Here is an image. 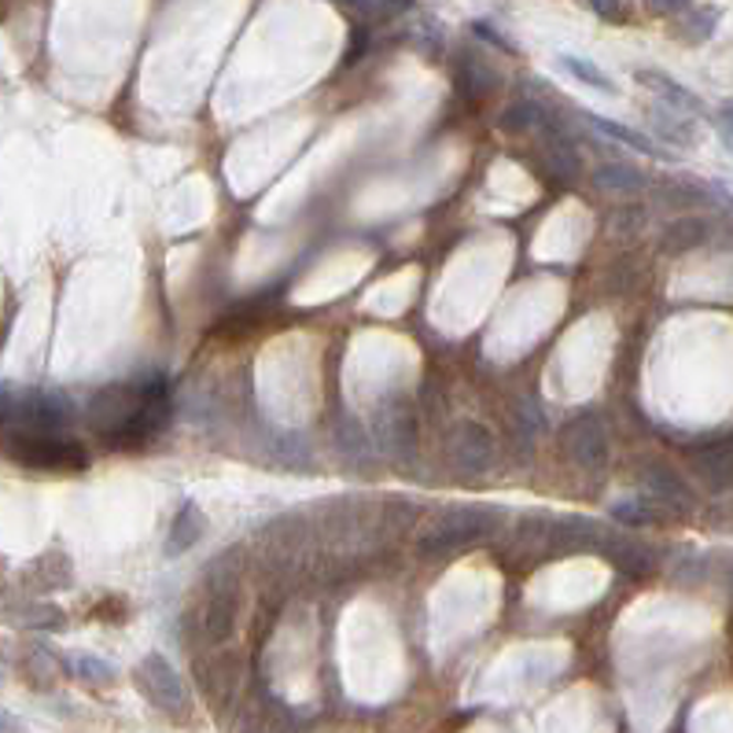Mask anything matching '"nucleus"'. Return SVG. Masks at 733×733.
<instances>
[{
  "label": "nucleus",
  "instance_id": "obj_1",
  "mask_svg": "<svg viewBox=\"0 0 733 733\" xmlns=\"http://www.w3.org/2000/svg\"><path fill=\"white\" fill-rule=\"evenodd\" d=\"M506 528V512L495 506H454L432 517V523L417 534V545L413 553L428 564H439L446 556L461 553L465 545L484 542L490 534H498Z\"/></svg>",
  "mask_w": 733,
  "mask_h": 733
},
{
  "label": "nucleus",
  "instance_id": "obj_2",
  "mask_svg": "<svg viewBox=\"0 0 733 733\" xmlns=\"http://www.w3.org/2000/svg\"><path fill=\"white\" fill-rule=\"evenodd\" d=\"M0 450L26 472H85L89 450L63 432H0Z\"/></svg>",
  "mask_w": 733,
  "mask_h": 733
},
{
  "label": "nucleus",
  "instance_id": "obj_3",
  "mask_svg": "<svg viewBox=\"0 0 733 733\" xmlns=\"http://www.w3.org/2000/svg\"><path fill=\"white\" fill-rule=\"evenodd\" d=\"M173 417V399H170V384L162 376H148L140 380V402L134 421L126 424L123 435L107 446V450H140V446L156 443L167 424Z\"/></svg>",
  "mask_w": 733,
  "mask_h": 733
},
{
  "label": "nucleus",
  "instance_id": "obj_4",
  "mask_svg": "<svg viewBox=\"0 0 733 733\" xmlns=\"http://www.w3.org/2000/svg\"><path fill=\"white\" fill-rule=\"evenodd\" d=\"M134 682H137L140 693H145L148 704L159 708L162 715H170L178 722L192 715V697H189L181 674L173 671V663L167 660V656L148 652L145 660L134 667Z\"/></svg>",
  "mask_w": 733,
  "mask_h": 733
},
{
  "label": "nucleus",
  "instance_id": "obj_5",
  "mask_svg": "<svg viewBox=\"0 0 733 733\" xmlns=\"http://www.w3.org/2000/svg\"><path fill=\"white\" fill-rule=\"evenodd\" d=\"M446 457H450L454 472L484 476L498 461V443H495V435L484 428V424L465 421V424H457V428H450V435H446Z\"/></svg>",
  "mask_w": 733,
  "mask_h": 733
},
{
  "label": "nucleus",
  "instance_id": "obj_6",
  "mask_svg": "<svg viewBox=\"0 0 733 733\" xmlns=\"http://www.w3.org/2000/svg\"><path fill=\"white\" fill-rule=\"evenodd\" d=\"M564 450L572 457V465L586 476H605L608 468V435L605 424L589 413H578L564 424Z\"/></svg>",
  "mask_w": 733,
  "mask_h": 733
},
{
  "label": "nucleus",
  "instance_id": "obj_7",
  "mask_svg": "<svg viewBox=\"0 0 733 733\" xmlns=\"http://www.w3.org/2000/svg\"><path fill=\"white\" fill-rule=\"evenodd\" d=\"M638 490L641 498L656 501L660 509H667L674 517V512H689L693 509V490H689V484L682 476L674 472L671 465L663 461H641L638 465Z\"/></svg>",
  "mask_w": 733,
  "mask_h": 733
},
{
  "label": "nucleus",
  "instance_id": "obj_8",
  "mask_svg": "<svg viewBox=\"0 0 733 733\" xmlns=\"http://www.w3.org/2000/svg\"><path fill=\"white\" fill-rule=\"evenodd\" d=\"M376 432H380V446H384V454L395 457V461H406V457L417 450V417H413L410 402L391 399L387 406H380Z\"/></svg>",
  "mask_w": 733,
  "mask_h": 733
},
{
  "label": "nucleus",
  "instance_id": "obj_9",
  "mask_svg": "<svg viewBox=\"0 0 733 733\" xmlns=\"http://www.w3.org/2000/svg\"><path fill=\"white\" fill-rule=\"evenodd\" d=\"M634 78H638V85H645V89H649L663 107H674V111H682V115H689V118H700V115L708 111V104L700 100V96L689 89V85L674 82L671 74L641 67V71H634Z\"/></svg>",
  "mask_w": 733,
  "mask_h": 733
},
{
  "label": "nucleus",
  "instance_id": "obj_10",
  "mask_svg": "<svg viewBox=\"0 0 733 733\" xmlns=\"http://www.w3.org/2000/svg\"><path fill=\"white\" fill-rule=\"evenodd\" d=\"M689 468L700 484H708L711 490H726L733 487V443H711V446H697L689 454Z\"/></svg>",
  "mask_w": 733,
  "mask_h": 733
},
{
  "label": "nucleus",
  "instance_id": "obj_11",
  "mask_svg": "<svg viewBox=\"0 0 733 733\" xmlns=\"http://www.w3.org/2000/svg\"><path fill=\"white\" fill-rule=\"evenodd\" d=\"M601 553L608 556L612 564L619 567V572H627V575H649L652 567H656V550L652 545H645V542H638V539H630V534H605V545H601Z\"/></svg>",
  "mask_w": 733,
  "mask_h": 733
},
{
  "label": "nucleus",
  "instance_id": "obj_12",
  "mask_svg": "<svg viewBox=\"0 0 733 733\" xmlns=\"http://www.w3.org/2000/svg\"><path fill=\"white\" fill-rule=\"evenodd\" d=\"M71 578H74L71 556L60 553V550H49L23 572V586L34 589V594H52V589L71 586Z\"/></svg>",
  "mask_w": 733,
  "mask_h": 733
},
{
  "label": "nucleus",
  "instance_id": "obj_13",
  "mask_svg": "<svg viewBox=\"0 0 733 733\" xmlns=\"http://www.w3.org/2000/svg\"><path fill=\"white\" fill-rule=\"evenodd\" d=\"M0 619L23 630H63L67 627V612L52 601H19V605L0 608Z\"/></svg>",
  "mask_w": 733,
  "mask_h": 733
},
{
  "label": "nucleus",
  "instance_id": "obj_14",
  "mask_svg": "<svg viewBox=\"0 0 733 733\" xmlns=\"http://www.w3.org/2000/svg\"><path fill=\"white\" fill-rule=\"evenodd\" d=\"M649 126H652V134L660 137V145H671V148L697 145V123L689 115L674 111V107H663V104L649 107Z\"/></svg>",
  "mask_w": 733,
  "mask_h": 733
},
{
  "label": "nucleus",
  "instance_id": "obj_15",
  "mask_svg": "<svg viewBox=\"0 0 733 733\" xmlns=\"http://www.w3.org/2000/svg\"><path fill=\"white\" fill-rule=\"evenodd\" d=\"M589 129H597V134H605L608 140H616V145L630 148V151H641V156H652V159H671V151H663L660 140H652L649 134H641V129H630L616 123V118H605V115H586Z\"/></svg>",
  "mask_w": 733,
  "mask_h": 733
},
{
  "label": "nucleus",
  "instance_id": "obj_16",
  "mask_svg": "<svg viewBox=\"0 0 733 733\" xmlns=\"http://www.w3.org/2000/svg\"><path fill=\"white\" fill-rule=\"evenodd\" d=\"M206 534V517L203 509L195 506V501H184L178 509V517L170 523V539H167V556H181L189 553L195 542H200Z\"/></svg>",
  "mask_w": 733,
  "mask_h": 733
},
{
  "label": "nucleus",
  "instance_id": "obj_17",
  "mask_svg": "<svg viewBox=\"0 0 733 733\" xmlns=\"http://www.w3.org/2000/svg\"><path fill=\"white\" fill-rule=\"evenodd\" d=\"M708 240H711V225L697 214L674 217V222L663 229V251L667 255H686V251H693V247H704Z\"/></svg>",
  "mask_w": 733,
  "mask_h": 733
},
{
  "label": "nucleus",
  "instance_id": "obj_18",
  "mask_svg": "<svg viewBox=\"0 0 733 733\" xmlns=\"http://www.w3.org/2000/svg\"><path fill=\"white\" fill-rule=\"evenodd\" d=\"M594 184L605 192H619V195H634L641 189H649V173H641L638 167H630V162H605V167L594 170Z\"/></svg>",
  "mask_w": 733,
  "mask_h": 733
},
{
  "label": "nucleus",
  "instance_id": "obj_19",
  "mask_svg": "<svg viewBox=\"0 0 733 733\" xmlns=\"http://www.w3.org/2000/svg\"><path fill=\"white\" fill-rule=\"evenodd\" d=\"M236 627V597L233 589H217L206 601V612H203V630L211 641H225L229 634Z\"/></svg>",
  "mask_w": 733,
  "mask_h": 733
},
{
  "label": "nucleus",
  "instance_id": "obj_20",
  "mask_svg": "<svg viewBox=\"0 0 733 733\" xmlns=\"http://www.w3.org/2000/svg\"><path fill=\"white\" fill-rule=\"evenodd\" d=\"M612 517H616L619 523H627V528H660V523L671 520V512L660 509L649 498H634V501H616V506H612Z\"/></svg>",
  "mask_w": 733,
  "mask_h": 733
},
{
  "label": "nucleus",
  "instance_id": "obj_21",
  "mask_svg": "<svg viewBox=\"0 0 733 733\" xmlns=\"http://www.w3.org/2000/svg\"><path fill=\"white\" fill-rule=\"evenodd\" d=\"M67 667H71V674L78 678V682L96 686V689L115 686V678H118V674H115V667L107 663V660H100V656H93V652H78Z\"/></svg>",
  "mask_w": 733,
  "mask_h": 733
},
{
  "label": "nucleus",
  "instance_id": "obj_22",
  "mask_svg": "<svg viewBox=\"0 0 733 733\" xmlns=\"http://www.w3.org/2000/svg\"><path fill=\"white\" fill-rule=\"evenodd\" d=\"M561 67L572 74L575 82H583L586 89H597V93H605V96L616 93V82H612L608 74L597 67V63H589L583 56H572V52H567V56H561Z\"/></svg>",
  "mask_w": 733,
  "mask_h": 733
},
{
  "label": "nucleus",
  "instance_id": "obj_23",
  "mask_svg": "<svg viewBox=\"0 0 733 733\" xmlns=\"http://www.w3.org/2000/svg\"><path fill=\"white\" fill-rule=\"evenodd\" d=\"M715 23H719V8H689L686 19H682V30H678V38L700 45V41H708L711 34H715Z\"/></svg>",
  "mask_w": 733,
  "mask_h": 733
},
{
  "label": "nucleus",
  "instance_id": "obj_24",
  "mask_svg": "<svg viewBox=\"0 0 733 733\" xmlns=\"http://www.w3.org/2000/svg\"><path fill=\"white\" fill-rule=\"evenodd\" d=\"M542 115H545V107L523 100V104L506 107V111H501V118H498V126L506 129V134H523V129H539Z\"/></svg>",
  "mask_w": 733,
  "mask_h": 733
},
{
  "label": "nucleus",
  "instance_id": "obj_25",
  "mask_svg": "<svg viewBox=\"0 0 733 733\" xmlns=\"http://www.w3.org/2000/svg\"><path fill=\"white\" fill-rule=\"evenodd\" d=\"M60 671V660L56 652H49L45 645H34V649H26V660H23V674H30L34 682L30 686H49V678Z\"/></svg>",
  "mask_w": 733,
  "mask_h": 733
},
{
  "label": "nucleus",
  "instance_id": "obj_26",
  "mask_svg": "<svg viewBox=\"0 0 733 733\" xmlns=\"http://www.w3.org/2000/svg\"><path fill=\"white\" fill-rule=\"evenodd\" d=\"M468 30H472V34H476L479 41L495 45L498 52H509V56H520V45H517V41H512L509 34H501V30H498L495 23H487V19H476V23L468 26Z\"/></svg>",
  "mask_w": 733,
  "mask_h": 733
},
{
  "label": "nucleus",
  "instance_id": "obj_27",
  "mask_svg": "<svg viewBox=\"0 0 733 733\" xmlns=\"http://www.w3.org/2000/svg\"><path fill=\"white\" fill-rule=\"evenodd\" d=\"M339 446H343L347 457H373L365 432H361L358 424H343V428H339Z\"/></svg>",
  "mask_w": 733,
  "mask_h": 733
},
{
  "label": "nucleus",
  "instance_id": "obj_28",
  "mask_svg": "<svg viewBox=\"0 0 733 733\" xmlns=\"http://www.w3.org/2000/svg\"><path fill=\"white\" fill-rule=\"evenodd\" d=\"M589 8H594L605 23H627V8H623V0H589Z\"/></svg>",
  "mask_w": 733,
  "mask_h": 733
},
{
  "label": "nucleus",
  "instance_id": "obj_29",
  "mask_svg": "<svg viewBox=\"0 0 733 733\" xmlns=\"http://www.w3.org/2000/svg\"><path fill=\"white\" fill-rule=\"evenodd\" d=\"M652 15H686L693 8V0H645Z\"/></svg>",
  "mask_w": 733,
  "mask_h": 733
},
{
  "label": "nucleus",
  "instance_id": "obj_30",
  "mask_svg": "<svg viewBox=\"0 0 733 733\" xmlns=\"http://www.w3.org/2000/svg\"><path fill=\"white\" fill-rule=\"evenodd\" d=\"M719 134L733 148V100H726V104L719 107Z\"/></svg>",
  "mask_w": 733,
  "mask_h": 733
},
{
  "label": "nucleus",
  "instance_id": "obj_31",
  "mask_svg": "<svg viewBox=\"0 0 733 733\" xmlns=\"http://www.w3.org/2000/svg\"><path fill=\"white\" fill-rule=\"evenodd\" d=\"M23 726H19V719L12 715V711H4L0 708V733H19Z\"/></svg>",
  "mask_w": 733,
  "mask_h": 733
},
{
  "label": "nucleus",
  "instance_id": "obj_32",
  "mask_svg": "<svg viewBox=\"0 0 733 733\" xmlns=\"http://www.w3.org/2000/svg\"><path fill=\"white\" fill-rule=\"evenodd\" d=\"M0 575H4V556H0Z\"/></svg>",
  "mask_w": 733,
  "mask_h": 733
},
{
  "label": "nucleus",
  "instance_id": "obj_33",
  "mask_svg": "<svg viewBox=\"0 0 733 733\" xmlns=\"http://www.w3.org/2000/svg\"><path fill=\"white\" fill-rule=\"evenodd\" d=\"M0 686H4V671H0Z\"/></svg>",
  "mask_w": 733,
  "mask_h": 733
}]
</instances>
